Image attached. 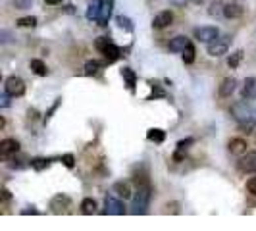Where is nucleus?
I'll return each instance as SVG.
<instances>
[{
	"label": "nucleus",
	"instance_id": "obj_1",
	"mask_svg": "<svg viewBox=\"0 0 256 231\" xmlns=\"http://www.w3.org/2000/svg\"><path fill=\"white\" fill-rule=\"evenodd\" d=\"M150 196H152V187L148 181H137V191L133 196V214H146L148 212V204H150Z\"/></svg>",
	"mask_w": 256,
	"mask_h": 231
},
{
	"label": "nucleus",
	"instance_id": "obj_2",
	"mask_svg": "<svg viewBox=\"0 0 256 231\" xmlns=\"http://www.w3.org/2000/svg\"><path fill=\"white\" fill-rule=\"evenodd\" d=\"M231 116H233V119H235L237 123H247V121L255 119L251 106H249L247 102H243V100H239V102H235V104L231 106Z\"/></svg>",
	"mask_w": 256,
	"mask_h": 231
},
{
	"label": "nucleus",
	"instance_id": "obj_3",
	"mask_svg": "<svg viewBox=\"0 0 256 231\" xmlns=\"http://www.w3.org/2000/svg\"><path fill=\"white\" fill-rule=\"evenodd\" d=\"M229 42H231V38L229 37L214 38L212 42H208V54H210V56H214V58L227 54V50H229Z\"/></svg>",
	"mask_w": 256,
	"mask_h": 231
},
{
	"label": "nucleus",
	"instance_id": "obj_4",
	"mask_svg": "<svg viewBox=\"0 0 256 231\" xmlns=\"http://www.w3.org/2000/svg\"><path fill=\"white\" fill-rule=\"evenodd\" d=\"M4 89L12 96H21L25 93V81L20 76H10L4 83Z\"/></svg>",
	"mask_w": 256,
	"mask_h": 231
},
{
	"label": "nucleus",
	"instance_id": "obj_5",
	"mask_svg": "<svg viewBox=\"0 0 256 231\" xmlns=\"http://www.w3.org/2000/svg\"><path fill=\"white\" fill-rule=\"evenodd\" d=\"M218 37H219V31H218V27H212V25L197 27L195 29V38H197L198 42H212Z\"/></svg>",
	"mask_w": 256,
	"mask_h": 231
},
{
	"label": "nucleus",
	"instance_id": "obj_6",
	"mask_svg": "<svg viewBox=\"0 0 256 231\" xmlns=\"http://www.w3.org/2000/svg\"><path fill=\"white\" fill-rule=\"evenodd\" d=\"M239 172L243 173H256V153H247L237 162Z\"/></svg>",
	"mask_w": 256,
	"mask_h": 231
},
{
	"label": "nucleus",
	"instance_id": "obj_7",
	"mask_svg": "<svg viewBox=\"0 0 256 231\" xmlns=\"http://www.w3.org/2000/svg\"><path fill=\"white\" fill-rule=\"evenodd\" d=\"M104 214L121 216V214H125V206H123V202H121V200H118V198L106 196V198H104Z\"/></svg>",
	"mask_w": 256,
	"mask_h": 231
},
{
	"label": "nucleus",
	"instance_id": "obj_8",
	"mask_svg": "<svg viewBox=\"0 0 256 231\" xmlns=\"http://www.w3.org/2000/svg\"><path fill=\"white\" fill-rule=\"evenodd\" d=\"M20 151V141H16V139H4L2 143H0V154L4 156V158H8V156H12V154H18Z\"/></svg>",
	"mask_w": 256,
	"mask_h": 231
},
{
	"label": "nucleus",
	"instance_id": "obj_9",
	"mask_svg": "<svg viewBox=\"0 0 256 231\" xmlns=\"http://www.w3.org/2000/svg\"><path fill=\"white\" fill-rule=\"evenodd\" d=\"M112 12H114V0L102 2V10H100V16H99V19H97L100 27H106V25H108V21L112 18Z\"/></svg>",
	"mask_w": 256,
	"mask_h": 231
},
{
	"label": "nucleus",
	"instance_id": "obj_10",
	"mask_svg": "<svg viewBox=\"0 0 256 231\" xmlns=\"http://www.w3.org/2000/svg\"><path fill=\"white\" fill-rule=\"evenodd\" d=\"M193 143H195V139H193V137H187V139L179 141L178 149H176V153H174V162H181V160H185V154H187L189 147H191Z\"/></svg>",
	"mask_w": 256,
	"mask_h": 231
},
{
	"label": "nucleus",
	"instance_id": "obj_11",
	"mask_svg": "<svg viewBox=\"0 0 256 231\" xmlns=\"http://www.w3.org/2000/svg\"><path fill=\"white\" fill-rule=\"evenodd\" d=\"M241 95H243L245 100H255L256 98V77H247V79H245Z\"/></svg>",
	"mask_w": 256,
	"mask_h": 231
},
{
	"label": "nucleus",
	"instance_id": "obj_12",
	"mask_svg": "<svg viewBox=\"0 0 256 231\" xmlns=\"http://www.w3.org/2000/svg\"><path fill=\"white\" fill-rule=\"evenodd\" d=\"M189 42H191V40L185 37V35H178V37H174L172 40H170L168 50H170V52H183V50L187 48Z\"/></svg>",
	"mask_w": 256,
	"mask_h": 231
},
{
	"label": "nucleus",
	"instance_id": "obj_13",
	"mask_svg": "<svg viewBox=\"0 0 256 231\" xmlns=\"http://www.w3.org/2000/svg\"><path fill=\"white\" fill-rule=\"evenodd\" d=\"M172 21H174V14L168 12V10H164V12H160L156 18L152 19V25H154L156 29H164V27H168Z\"/></svg>",
	"mask_w": 256,
	"mask_h": 231
},
{
	"label": "nucleus",
	"instance_id": "obj_14",
	"mask_svg": "<svg viewBox=\"0 0 256 231\" xmlns=\"http://www.w3.org/2000/svg\"><path fill=\"white\" fill-rule=\"evenodd\" d=\"M235 77H225L223 81H221V85H219V96H223V98H227V96L233 95V91H235Z\"/></svg>",
	"mask_w": 256,
	"mask_h": 231
},
{
	"label": "nucleus",
	"instance_id": "obj_15",
	"mask_svg": "<svg viewBox=\"0 0 256 231\" xmlns=\"http://www.w3.org/2000/svg\"><path fill=\"white\" fill-rule=\"evenodd\" d=\"M243 12H245V8H243L239 2H229V4H225V12H223V16H225L227 19H235V18H241Z\"/></svg>",
	"mask_w": 256,
	"mask_h": 231
},
{
	"label": "nucleus",
	"instance_id": "obj_16",
	"mask_svg": "<svg viewBox=\"0 0 256 231\" xmlns=\"http://www.w3.org/2000/svg\"><path fill=\"white\" fill-rule=\"evenodd\" d=\"M100 10H102V0H91V4H89V8H87L85 18L89 19V21H97L99 16H100Z\"/></svg>",
	"mask_w": 256,
	"mask_h": 231
},
{
	"label": "nucleus",
	"instance_id": "obj_17",
	"mask_svg": "<svg viewBox=\"0 0 256 231\" xmlns=\"http://www.w3.org/2000/svg\"><path fill=\"white\" fill-rule=\"evenodd\" d=\"M68 206H70V198H68L66 194H58V196H54L52 202H50V208H52V212H56V214H60L62 210H66Z\"/></svg>",
	"mask_w": 256,
	"mask_h": 231
},
{
	"label": "nucleus",
	"instance_id": "obj_18",
	"mask_svg": "<svg viewBox=\"0 0 256 231\" xmlns=\"http://www.w3.org/2000/svg\"><path fill=\"white\" fill-rule=\"evenodd\" d=\"M102 54H104V58H106V64H112V62H116V60L121 56V50H119L114 42H110V44L102 50Z\"/></svg>",
	"mask_w": 256,
	"mask_h": 231
},
{
	"label": "nucleus",
	"instance_id": "obj_19",
	"mask_svg": "<svg viewBox=\"0 0 256 231\" xmlns=\"http://www.w3.org/2000/svg\"><path fill=\"white\" fill-rule=\"evenodd\" d=\"M229 151H231V154H237V156H239V154H245L247 153V141H245V139H239V137H237V139H231V141H229Z\"/></svg>",
	"mask_w": 256,
	"mask_h": 231
},
{
	"label": "nucleus",
	"instance_id": "obj_20",
	"mask_svg": "<svg viewBox=\"0 0 256 231\" xmlns=\"http://www.w3.org/2000/svg\"><path fill=\"white\" fill-rule=\"evenodd\" d=\"M114 191L118 192L121 198H131V194H133L129 181H118V183L114 185Z\"/></svg>",
	"mask_w": 256,
	"mask_h": 231
},
{
	"label": "nucleus",
	"instance_id": "obj_21",
	"mask_svg": "<svg viewBox=\"0 0 256 231\" xmlns=\"http://www.w3.org/2000/svg\"><path fill=\"white\" fill-rule=\"evenodd\" d=\"M121 77L125 79L127 89L133 91V89H135V83H137V76H135V72H133L131 68H123V70H121Z\"/></svg>",
	"mask_w": 256,
	"mask_h": 231
},
{
	"label": "nucleus",
	"instance_id": "obj_22",
	"mask_svg": "<svg viewBox=\"0 0 256 231\" xmlns=\"http://www.w3.org/2000/svg\"><path fill=\"white\" fill-rule=\"evenodd\" d=\"M223 12H225V4H223V2H219V0L212 2V4H210V8H208L210 18H221V16H223Z\"/></svg>",
	"mask_w": 256,
	"mask_h": 231
},
{
	"label": "nucleus",
	"instance_id": "obj_23",
	"mask_svg": "<svg viewBox=\"0 0 256 231\" xmlns=\"http://www.w3.org/2000/svg\"><path fill=\"white\" fill-rule=\"evenodd\" d=\"M29 66H31V70H33L37 76H46V74H48V70H46V66H44L42 60H37V58H35V60L29 62Z\"/></svg>",
	"mask_w": 256,
	"mask_h": 231
},
{
	"label": "nucleus",
	"instance_id": "obj_24",
	"mask_svg": "<svg viewBox=\"0 0 256 231\" xmlns=\"http://www.w3.org/2000/svg\"><path fill=\"white\" fill-rule=\"evenodd\" d=\"M81 212H83L85 216L95 214V212H97V202H95L93 198H85V200L81 202Z\"/></svg>",
	"mask_w": 256,
	"mask_h": 231
},
{
	"label": "nucleus",
	"instance_id": "obj_25",
	"mask_svg": "<svg viewBox=\"0 0 256 231\" xmlns=\"http://www.w3.org/2000/svg\"><path fill=\"white\" fill-rule=\"evenodd\" d=\"M146 137L152 143H164L166 141V131H162V129H148Z\"/></svg>",
	"mask_w": 256,
	"mask_h": 231
},
{
	"label": "nucleus",
	"instance_id": "obj_26",
	"mask_svg": "<svg viewBox=\"0 0 256 231\" xmlns=\"http://www.w3.org/2000/svg\"><path fill=\"white\" fill-rule=\"evenodd\" d=\"M48 166H50V160H46V158H33V160H31V168L37 170V172L46 170Z\"/></svg>",
	"mask_w": 256,
	"mask_h": 231
},
{
	"label": "nucleus",
	"instance_id": "obj_27",
	"mask_svg": "<svg viewBox=\"0 0 256 231\" xmlns=\"http://www.w3.org/2000/svg\"><path fill=\"white\" fill-rule=\"evenodd\" d=\"M99 70H100V62H97V60H89L85 64V74L87 76H95V74H99Z\"/></svg>",
	"mask_w": 256,
	"mask_h": 231
},
{
	"label": "nucleus",
	"instance_id": "obj_28",
	"mask_svg": "<svg viewBox=\"0 0 256 231\" xmlns=\"http://www.w3.org/2000/svg\"><path fill=\"white\" fill-rule=\"evenodd\" d=\"M183 62H185V64H193V62H195V46H193L191 42H189L187 48L183 50Z\"/></svg>",
	"mask_w": 256,
	"mask_h": 231
},
{
	"label": "nucleus",
	"instance_id": "obj_29",
	"mask_svg": "<svg viewBox=\"0 0 256 231\" xmlns=\"http://www.w3.org/2000/svg\"><path fill=\"white\" fill-rule=\"evenodd\" d=\"M116 21H118V25L121 27V29H125V31H133V25H131V19L129 18H125V16H118Z\"/></svg>",
	"mask_w": 256,
	"mask_h": 231
},
{
	"label": "nucleus",
	"instance_id": "obj_30",
	"mask_svg": "<svg viewBox=\"0 0 256 231\" xmlns=\"http://www.w3.org/2000/svg\"><path fill=\"white\" fill-rule=\"evenodd\" d=\"M241 60H243V50H237V52H233V54L229 56V60H227V64H229V68H237Z\"/></svg>",
	"mask_w": 256,
	"mask_h": 231
},
{
	"label": "nucleus",
	"instance_id": "obj_31",
	"mask_svg": "<svg viewBox=\"0 0 256 231\" xmlns=\"http://www.w3.org/2000/svg\"><path fill=\"white\" fill-rule=\"evenodd\" d=\"M18 25H20V27H35V25H37V18H33V16L20 18L18 19Z\"/></svg>",
	"mask_w": 256,
	"mask_h": 231
},
{
	"label": "nucleus",
	"instance_id": "obj_32",
	"mask_svg": "<svg viewBox=\"0 0 256 231\" xmlns=\"http://www.w3.org/2000/svg\"><path fill=\"white\" fill-rule=\"evenodd\" d=\"M110 42H112V40H110L108 37H99L97 40H95V46H97L100 52H102V50H104V48H106Z\"/></svg>",
	"mask_w": 256,
	"mask_h": 231
},
{
	"label": "nucleus",
	"instance_id": "obj_33",
	"mask_svg": "<svg viewBox=\"0 0 256 231\" xmlns=\"http://www.w3.org/2000/svg\"><path fill=\"white\" fill-rule=\"evenodd\" d=\"M62 164H64L66 168H73V166H75L73 154H64V156H62Z\"/></svg>",
	"mask_w": 256,
	"mask_h": 231
},
{
	"label": "nucleus",
	"instance_id": "obj_34",
	"mask_svg": "<svg viewBox=\"0 0 256 231\" xmlns=\"http://www.w3.org/2000/svg\"><path fill=\"white\" fill-rule=\"evenodd\" d=\"M31 2L33 0H14V6H16V10H27V8H31Z\"/></svg>",
	"mask_w": 256,
	"mask_h": 231
},
{
	"label": "nucleus",
	"instance_id": "obj_35",
	"mask_svg": "<svg viewBox=\"0 0 256 231\" xmlns=\"http://www.w3.org/2000/svg\"><path fill=\"white\" fill-rule=\"evenodd\" d=\"M10 93L8 91H4L2 95H0V108H8L10 106Z\"/></svg>",
	"mask_w": 256,
	"mask_h": 231
},
{
	"label": "nucleus",
	"instance_id": "obj_36",
	"mask_svg": "<svg viewBox=\"0 0 256 231\" xmlns=\"http://www.w3.org/2000/svg\"><path fill=\"white\" fill-rule=\"evenodd\" d=\"M247 191L251 192L253 196H256V177H251V179L247 181Z\"/></svg>",
	"mask_w": 256,
	"mask_h": 231
},
{
	"label": "nucleus",
	"instance_id": "obj_37",
	"mask_svg": "<svg viewBox=\"0 0 256 231\" xmlns=\"http://www.w3.org/2000/svg\"><path fill=\"white\" fill-rule=\"evenodd\" d=\"M172 2V6H178V8H183V6H187L189 2H193V0H170Z\"/></svg>",
	"mask_w": 256,
	"mask_h": 231
},
{
	"label": "nucleus",
	"instance_id": "obj_38",
	"mask_svg": "<svg viewBox=\"0 0 256 231\" xmlns=\"http://www.w3.org/2000/svg\"><path fill=\"white\" fill-rule=\"evenodd\" d=\"M10 198H12V194H10V191L4 187V189H2V200H4V202H8Z\"/></svg>",
	"mask_w": 256,
	"mask_h": 231
},
{
	"label": "nucleus",
	"instance_id": "obj_39",
	"mask_svg": "<svg viewBox=\"0 0 256 231\" xmlns=\"http://www.w3.org/2000/svg\"><path fill=\"white\" fill-rule=\"evenodd\" d=\"M23 216H27V214H39V210H35V208H31V210H21Z\"/></svg>",
	"mask_w": 256,
	"mask_h": 231
},
{
	"label": "nucleus",
	"instance_id": "obj_40",
	"mask_svg": "<svg viewBox=\"0 0 256 231\" xmlns=\"http://www.w3.org/2000/svg\"><path fill=\"white\" fill-rule=\"evenodd\" d=\"M44 2H46V4H58L60 0H44Z\"/></svg>",
	"mask_w": 256,
	"mask_h": 231
},
{
	"label": "nucleus",
	"instance_id": "obj_41",
	"mask_svg": "<svg viewBox=\"0 0 256 231\" xmlns=\"http://www.w3.org/2000/svg\"><path fill=\"white\" fill-rule=\"evenodd\" d=\"M193 2H195V4H200V2H202V0H193Z\"/></svg>",
	"mask_w": 256,
	"mask_h": 231
},
{
	"label": "nucleus",
	"instance_id": "obj_42",
	"mask_svg": "<svg viewBox=\"0 0 256 231\" xmlns=\"http://www.w3.org/2000/svg\"><path fill=\"white\" fill-rule=\"evenodd\" d=\"M255 121H256V116H255Z\"/></svg>",
	"mask_w": 256,
	"mask_h": 231
}]
</instances>
